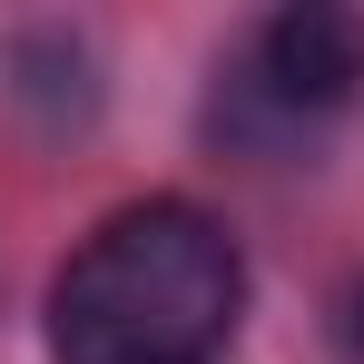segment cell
<instances>
[{
  "label": "cell",
  "instance_id": "obj_3",
  "mask_svg": "<svg viewBox=\"0 0 364 364\" xmlns=\"http://www.w3.org/2000/svg\"><path fill=\"white\" fill-rule=\"evenodd\" d=\"M355 345H364V296H355Z\"/></svg>",
  "mask_w": 364,
  "mask_h": 364
},
{
  "label": "cell",
  "instance_id": "obj_2",
  "mask_svg": "<svg viewBox=\"0 0 364 364\" xmlns=\"http://www.w3.org/2000/svg\"><path fill=\"white\" fill-rule=\"evenodd\" d=\"M364 89V10L345 0H296L256 30V99H276L286 119L345 109Z\"/></svg>",
  "mask_w": 364,
  "mask_h": 364
},
{
  "label": "cell",
  "instance_id": "obj_1",
  "mask_svg": "<svg viewBox=\"0 0 364 364\" xmlns=\"http://www.w3.org/2000/svg\"><path fill=\"white\" fill-rule=\"evenodd\" d=\"M246 256L237 237L187 207L138 197L99 217L50 276V355L60 364H207L237 335Z\"/></svg>",
  "mask_w": 364,
  "mask_h": 364
}]
</instances>
